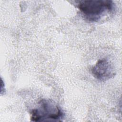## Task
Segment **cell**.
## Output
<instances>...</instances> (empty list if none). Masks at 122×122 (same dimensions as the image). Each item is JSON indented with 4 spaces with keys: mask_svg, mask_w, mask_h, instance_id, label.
Masks as SVG:
<instances>
[{
    "mask_svg": "<svg viewBox=\"0 0 122 122\" xmlns=\"http://www.w3.org/2000/svg\"><path fill=\"white\" fill-rule=\"evenodd\" d=\"M78 8L87 20L97 22L112 12L115 5L110 0H84L79 1Z\"/></svg>",
    "mask_w": 122,
    "mask_h": 122,
    "instance_id": "1",
    "label": "cell"
},
{
    "mask_svg": "<svg viewBox=\"0 0 122 122\" xmlns=\"http://www.w3.org/2000/svg\"><path fill=\"white\" fill-rule=\"evenodd\" d=\"M64 114L61 108L53 101L43 99L38 105L31 110L30 120L32 122H61Z\"/></svg>",
    "mask_w": 122,
    "mask_h": 122,
    "instance_id": "2",
    "label": "cell"
},
{
    "mask_svg": "<svg viewBox=\"0 0 122 122\" xmlns=\"http://www.w3.org/2000/svg\"><path fill=\"white\" fill-rule=\"evenodd\" d=\"M94 78L101 81H105L113 78L115 75L113 66L106 59L99 60L92 68Z\"/></svg>",
    "mask_w": 122,
    "mask_h": 122,
    "instance_id": "3",
    "label": "cell"
}]
</instances>
